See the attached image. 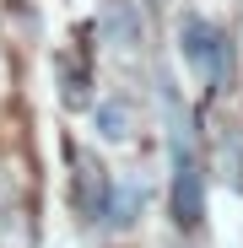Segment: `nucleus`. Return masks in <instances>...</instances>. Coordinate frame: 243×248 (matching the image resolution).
Here are the masks:
<instances>
[{
    "mask_svg": "<svg viewBox=\"0 0 243 248\" xmlns=\"http://www.w3.org/2000/svg\"><path fill=\"white\" fill-rule=\"evenodd\" d=\"M162 108H168V168H173V221L200 227L206 221V168H200V146H194V124L178 108L173 87L162 81Z\"/></svg>",
    "mask_w": 243,
    "mask_h": 248,
    "instance_id": "nucleus-1",
    "label": "nucleus"
},
{
    "mask_svg": "<svg viewBox=\"0 0 243 248\" xmlns=\"http://www.w3.org/2000/svg\"><path fill=\"white\" fill-rule=\"evenodd\" d=\"M141 205H146V189L141 184H113V194L103 205V227L108 232H130L135 216H141Z\"/></svg>",
    "mask_w": 243,
    "mask_h": 248,
    "instance_id": "nucleus-5",
    "label": "nucleus"
},
{
    "mask_svg": "<svg viewBox=\"0 0 243 248\" xmlns=\"http://www.w3.org/2000/svg\"><path fill=\"white\" fill-rule=\"evenodd\" d=\"M38 232H32V216L22 205H0V248H32Z\"/></svg>",
    "mask_w": 243,
    "mask_h": 248,
    "instance_id": "nucleus-6",
    "label": "nucleus"
},
{
    "mask_svg": "<svg viewBox=\"0 0 243 248\" xmlns=\"http://www.w3.org/2000/svg\"><path fill=\"white\" fill-rule=\"evenodd\" d=\"M92 124H97L103 140H130V108L119 103V97H103V103L92 108Z\"/></svg>",
    "mask_w": 243,
    "mask_h": 248,
    "instance_id": "nucleus-7",
    "label": "nucleus"
},
{
    "mask_svg": "<svg viewBox=\"0 0 243 248\" xmlns=\"http://www.w3.org/2000/svg\"><path fill=\"white\" fill-rule=\"evenodd\" d=\"M222 168H227L232 189L243 194V135H238V130H227V135H222Z\"/></svg>",
    "mask_w": 243,
    "mask_h": 248,
    "instance_id": "nucleus-8",
    "label": "nucleus"
},
{
    "mask_svg": "<svg viewBox=\"0 0 243 248\" xmlns=\"http://www.w3.org/2000/svg\"><path fill=\"white\" fill-rule=\"evenodd\" d=\"M97 32L108 38L119 54H130L141 38H146V22H141V11L130 6V0H108V6H103V16H97Z\"/></svg>",
    "mask_w": 243,
    "mask_h": 248,
    "instance_id": "nucleus-4",
    "label": "nucleus"
},
{
    "mask_svg": "<svg viewBox=\"0 0 243 248\" xmlns=\"http://www.w3.org/2000/svg\"><path fill=\"white\" fill-rule=\"evenodd\" d=\"M178 54L189 70H200L211 81V92L227 87V76H232V44H227V32H216V22H206L200 11H189L178 22Z\"/></svg>",
    "mask_w": 243,
    "mask_h": 248,
    "instance_id": "nucleus-2",
    "label": "nucleus"
},
{
    "mask_svg": "<svg viewBox=\"0 0 243 248\" xmlns=\"http://www.w3.org/2000/svg\"><path fill=\"white\" fill-rule=\"evenodd\" d=\"M70 162H76V205H81V216L103 221V205H108V194H113L108 168H103V162H92L87 151H70Z\"/></svg>",
    "mask_w": 243,
    "mask_h": 248,
    "instance_id": "nucleus-3",
    "label": "nucleus"
}]
</instances>
